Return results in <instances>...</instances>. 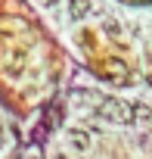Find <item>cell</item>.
I'll return each instance as SVG.
<instances>
[{
	"label": "cell",
	"mask_w": 152,
	"mask_h": 159,
	"mask_svg": "<svg viewBox=\"0 0 152 159\" xmlns=\"http://www.w3.org/2000/svg\"><path fill=\"white\" fill-rule=\"evenodd\" d=\"M99 119H106V122H112V125H130V122H133V103L103 100V103H99Z\"/></svg>",
	"instance_id": "cell-1"
},
{
	"label": "cell",
	"mask_w": 152,
	"mask_h": 159,
	"mask_svg": "<svg viewBox=\"0 0 152 159\" xmlns=\"http://www.w3.org/2000/svg\"><path fill=\"white\" fill-rule=\"evenodd\" d=\"M99 72L109 78V81H115V84L130 81V69H127V62H121V59H115V56L103 59V62H99Z\"/></svg>",
	"instance_id": "cell-2"
},
{
	"label": "cell",
	"mask_w": 152,
	"mask_h": 159,
	"mask_svg": "<svg viewBox=\"0 0 152 159\" xmlns=\"http://www.w3.org/2000/svg\"><path fill=\"white\" fill-rule=\"evenodd\" d=\"M68 143H71L74 150H81V153H84V150L90 147V134L81 131V128H74V131H68Z\"/></svg>",
	"instance_id": "cell-3"
},
{
	"label": "cell",
	"mask_w": 152,
	"mask_h": 159,
	"mask_svg": "<svg viewBox=\"0 0 152 159\" xmlns=\"http://www.w3.org/2000/svg\"><path fill=\"white\" fill-rule=\"evenodd\" d=\"M90 13V0H68V16L78 22V19H84Z\"/></svg>",
	"instance_id": "cell-4"
},
{
	"label": "cell",
	"mask_w": 152,
	"mask_h": 159,
	"mask_svg": "<svg viewBox=\"0 0 152 159\" xmlns=\"http://www.w3.org/2000/svg\"><path fill=\"white\" fill-rule=\"evenodd\" d=\"M133 122H149V106H133Z\"/></svg>",
	"instance_id": "cell-5"
},
{
	"label": "cell",
	"mask_w": 152,
	"mask_h": 159,
	"mask_svg": "<svg viewBox=\"0 0 152 159\" xmlns=\"http://www.w3.org/2000/svg\"><path fill=\"white\" fill-rule=\"evenodd\" d=\"M121 3H130V7H149L152 0H121Z\"/></svg>",
	"instance_id": "cell-6"
},
{
	"label": "cell",
	"mask_w": 152,
	"mask_h": 159,
	"mask_svg": "<svg viewBox=\"0 0 152 159\" xmlns=\"http://www.w3.org/2000/svg\"><path fill=\"white\" fill-rule=\"evenodd\" d=\"M44 3H47V7H56V3H59V0H44Z\"/></svg>",
	"instance_id": "cell-7"
}]
</instances>
